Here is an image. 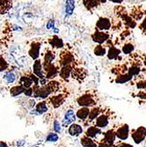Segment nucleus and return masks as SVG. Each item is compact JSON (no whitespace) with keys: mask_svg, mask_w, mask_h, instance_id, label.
I'll list each match as a JSON object with an SVG mask.
<instances>
[{"mask_svg":"<svg viewBox=\"0 0 146 147\" xmlns=\"http://www.w3.org/2000/svg\"><path fill=\"white\" fill-rule=\"evenodd\" d=\"M108 123H109V115L107 114H101L96 119L95 126L100 129V128L107 127L108 125Z\"/></svg>","mask_w":146,"mask_h":147,"instance_id":"obj_12","label":"nucleus"},{"mask_svg":"<svg viewBox=\"0 0 146 147\" xmlns=\"http://www.w3.org/2000/svg\"><path fill=\"white\" fill-rule=\"evenodd\" d=\"M41 42H34L31 43L30 49L28 50V55L34 60H37L40 56V50H41Z\"/></svg>","mask_w":146,"mask_h":147,"instance_id":"obj_9","label":"nucleus"},{"mask_svg":"<svg viewBox=\"0 0 146 147\" xmlns=\"http://www.w3.org/2000/svg\"><path fill=\"white\" fill-rule=\"evenodd\" d=\"M58 139H59L58 135L57 134V133H53V132L49 133V134L46 138V141L47 142H57Z\"/></svg>","mask_w":146,"mask_h":147,"instance_id":"obj_37","label":"nucleus"},{"mask_svg":"<svg viewBox=\"0 0 146 147\" xmlns=\"http://www.w3.org/2000/svg\"><path fill=\"white\" fill-rule=\"evenodd\" d=\"M140 99H146V92H140L138 93V95H137Z\"/></svg>","mask_w":146,"mask_h":147,"instance_id":"obj_44","label":"nucleus"},{"mask_svg":"<svg viewBox=\"0 0 146 147\" xmlns=\"http://www.w3.org/2000/svg\"><path fill=\"white\" fill-rule=\"evenodd\" d=\"M24 144V141H22V142H18V145H21V144Z\"/></svg>","mask_w":146,"mask_h":147,"instance_id":"obj_50","label":"nucleus"},{"mask_svg":"<svg viewBox=\"0 0 146 147\" xmlns=\"http://www.w3.org/2000/svg\"><path fill=\"white\" fill-rule=\"evenodd\" d=\"M111 26H112L111 20L106 17H100L96 23V28L100 31L109 30L111 28Z\"/></svg>","mask_w":146,"mask_h":147,"instance_id":"obj_6","label":"nucleus"},{"mask_svg":"<svg viewBox=\"0 0 146 147\" xmlns=\"http://www.w3.org/2000/svg\"><path fill=\"white\" fill-rule=\"evenodd\" d=\"M76 114L74 113V111L72 109H69L66 111L63 119V127H68L70 125H71L72 123H74V122L76 121Z\"/></svg>","mask_w":146,"mask_h":147,"instance_id":"obj_7","label":"nucleus"},{"mask_svg":"<svg viewBox=\"0 0 146 147\" xmlns=\"http://www.w3.org/2000/svg\"><path fill=\"white\" fill-rule=\"evenodd\" d=\"M4 78L6 79V81L8 82V83H13L16 80V75L13 73L12 71H9V72H7L5 76H4Z\"/></svg>","mask_w":146,"mask_h":147,"instance_id":"obj_36","label":"nucleus"},{"mask_svg":"<svg viewBox=\"0 0 146 147\" xmlns=\"http://www.w3.org/2000/svg\"><path fill=\"white\" fill-rule=\"evenodd\" d=\"M26 88L24 86H22L21 85L20 86H13L12 88H11V95L12 97H16L21 93H23L25 92Z\"/></svg>","mask_w":146,"mask_h":147,"instance_id":"obj_28","label":"nucleus"},{"mask_svg":"<svg viewBox=\"0 0 146 147\" xmlns=\"http://www.w3.org/2000/svg\"><path fill=\"white\" fill-rule=\"evenodd\" d=\"M24 93L26 96H32L34 94V90L32 88H28V89H26Z\"/></svg>","mask_w":146,"mask_h":147,"instance_id":"obj_43","label":"nucleus"},{"mask_svg":"<svg viewBox=\"0 0 146 147\" xmlns=\"http://www.w3.org/2000/svg\"><path fill=\"white\" fill-rule=\"evenodd\" d=\"M115 138H116L115 131L114 129H109L104 134V139H103L104 141L103 142L107 143L108 144L112 146L114 144V141H115Z\"/></svg>","mask_w":146,"mask_h":147,"instance_id":"obj_17","label":"nucleus"},{"mask_svg":"<svg viewBox=\"0 0 146 147\" xmlns=\"http://www.w3.org/2000/svg\"><path fill=\"white\" fill-rule=\"evenodd\" d=\"M140 71H141V68L137 64H133L128 69V73L130 74L131 76H137L140 73Z\"/></svg>","mask_w":146,"mask_h":147,"instance_id":"obj_33","label":"nucleus"},{"mask_svg":"<svg viewBox=\"0 0 146 147\" xmlns=\"http://www.w3.org/2000/svg\"><path fill=\"white\" fill-rule=\"evenodd\" d=\"M100 115V109L99 107H94L91 110H90V114H89V117H88V121L92 122L94 121V119H97L99 117V115Z\"/></svg>","mask_w":146,"mask_h":147,"instance_id":"obj_26","label":"nucleus"},{"mask_svg":"<svg viewBox=\"0 0 146 147\" xmlns=\"http://www.w3.org/2000/svg\"><path fill=\"white\" fill-rule=\"evenodd\" d=\"M129 30H125V31H123L122 33V38H125L126 36H129Z\"/></svg>","mask_w":146,"mask_h":147,"instance_id":"obj_45","label":"nucleus"},{"mask_svg":"<svg viewBox=\"0 0 146 147\" xmlns=\"http://www.w3.org/2000/svg\"><path fill=\"white\" fill-rule=\"evenodd\" d=\"M68 132H69V134L72 137H77V136H80L83 133V128L81 127V125H79V124L72 123L71 125H70Z\"/></svg>","mask_w":146,"mask_h":147,"instance_id":"obj_15","label":"nucleus"},{"mask_svg":"<svg viewBox=\"0 0 146 147\" xmlns=\"http://www.w3.org/2000/svg\"><path fill=\"white\" fill-rule=\"evenodd\" d=\"M144 65L146 66V56H145V57H144Z\"/></svg>","mask_w":146,"mask_h":147,"instance_id":"obj_52","label":"nucleus"},{"mask_svg":"<svg viewBox=\"0 0 146 147\" xmlns=\"http://www.w3.org/2000/svg\"><path fill=\"white\" fill-rule=\"evenodd\" d=\"M8 68V63L5 60L4 57H0V72L5 71Z\"/></svg>","mask_w":146,"mask_h":147,"instance_id":"obj_38","label":"nucleus"},{"mask_svg":"<svg viewBox=\"0 0 146 147\" xmlns=\"http://www.w3.org/2000/svg\"><path fill=\"white\" fill-rule=\"evenodd\" d=\"M53 129H54V130H55L57 133L61 132V130H62L61 124L59 123V122L57 121V120H55V121H54V124H53Z\"/></svg>","mask_w":146,"mask_h":147,"instance_id":"obj_39","label":"nucleus"},{"mask_svg":"<svg viewBox=\"0 0 146 147\" xmlns=\"http://www.w3.org/2000/svg\"><path fill=\"white\" fill-rule=\"evenodd\" d=\"M33 90H34V96L35 98H41V99H46L52 92L48 85L42 86V87H40L39 86H34Z\"/></svg>","mask_w":146,"mask_h":147,"instance_id":"obj_2","label":"nucleus"},{"mask_svg":"<svg viewBox=\"0 0 146 147\" xmlns=\"http://www.w3.org/2000/svg\"><path fill=\"white\" fill-rule=\"evenodd\" d=\"M131 136L136 144H141L146 138V129L144 127H139L132 133Z\"/></svg>","mask_w":146,"mask_h":147,"instance_id":"obj_5","label":"nucleus"},{"mask_svg":"<svg viewBox=\"0 0 146 147\" xmlns=\"http://www.w3.org/2000/svg\"><path fill=\"white\" fill-rule=\"evenodd\" d=\"M81 144L84 147H98L97 144L94 143V141L92 140L91 138L87 137L86 135H85L82 138H81Z\"/></svg>","mask_w":146,"mask_h":147,"instance_id":"obj_25","label":"nucleus"},{"mask_svg":"<svg viewBox=\"0 0 146 147\" xmlns=\"http://www.w3.org/2000/svg\"><path fill=\"white\" fill-rule=\"evenodd\" d=\"M64 100H65V98H64L63 94H58V95L52 96L49 99V101L52 104V106L54 107L55 109H57V108L60 107L64 102Z\"/></svg>","mask_w":146,"mask_h":147,"instance_id":"obj_19","label":"nucleus"},{"mask_svg":"<svg viewBox=\"0 0 146 147\" xmlns=\"http://www.w3.org/2000/svg\"><path fill=\"white\" fill-rule=\"evenodd\" d=\"M75 61L74 56L72 53H71L68 50H63L60 54V61L59 63L62 66H66V65H71Z\"/></svg>","mask_w":146,"mask_h":147,"instance_id":"obj_3","label":"nucleus"},{"mask_svg":"<svg viewBox=\"0 0 146 147\" xmlns=\"http://www.w3.org/2000/svg\"><path fill=\"white\" fill-rule=\"evenodd\" d=\"M137 87L138 89H146V80H141L137 83Z\"/></svg>","mask_w":146,"mask_h":147,"instance_id":"obj_42","label":"nucleus"},{"mask_svg":"<svg viewBox=\"0 0 146 147\" xmlns=\"http://www.w3.org/2000/svg\"><path fill=\"white\" fill-rule=\"evenodd\" d=\"M33 71L36 77H38L40 79L44 78V74H43V65L42 64V62L40 59L35 60L33 65Z\"/></svg>","mask_w":146,"mask_h":147,"instance_id":"obj_10","label":"nucleus"},{"mask_svg":"<svg viewBox=\"0 0 146 147\" xmlns=\"http://www.w3.org/2000/svg\"><path fill=\"white\" fill-rule=\"evenodd\" d=\"M129 135V127L128 124H123L119 127L115 131V136L121 140H126Z\"/></svg>","mask_w":146,"mask_h":147,"instance_id":"obj_8","label":"nucleus"},{"mask_svg":"<svg viewBox=\"0 0 146 147\" xmlns=\"http://www.w3.org/2000/svg\"><path fill=\"white\" fill-rule=\"evenodd\" d=\"M72 66L71 65H66V66H63L60 70L59 75L60 77L63 79V80H68V78H70V76L71 75L72 72Z\"/></svg>","mask_w":146,"mask_h":147,"instance_id":"obj_18","label":"nucleus"},{"mask_svg":"<svg viewBox=\"0 0 146 147\" xmlns=\"http://www.w3.org/2000/svg\"><path fill=\"white\" fill-rule=\"evenodd\" d=\"M120 54H121L120 49H116L114 46H111L108 51V57L110 60H114V59H117V57L120 56Z\"/></svg>","mask_w":146,"mask_h":147,"instance_id":"obj_24","label":"nucleus"},{"mask_svg":"<svg viewBox=\"0 0 146 147\" xmlns=\"http://www.w3.org/2000/svg\"><path fill=\"white\" fill-rule=\"evenodd\" d=\"M48 111V107H47V103L45 101H42L39 102L36 105V112L40 115L44 114Z\"/></svg>","mask_w":146,"mask_h":147,"instance_id":"obj_32","label":"nucleus"},{"mask_svg":"<svg viewBox=\"0 0 146 147\" xmlns=\"http://www.w3.org/2000/svg\"><path fill=\"white\" fill-rule=\"evenodd\" d=\"M12 7V0H0V15L7 13Z\"/></svg>","mask_w":146,"mask_h":147,"instance_id":"obj_14","label":"nucleus"},{"mask_svg":"<svg viewBox=\"0 0 146 147\" xmlns=\"http://www.w3.org/2000/svg\"><path fill=\"white\" fill-rule=\"evenodd\" d=\"M35 147H38V146H35Z\"/></svg>","mask_w":146,"mask_h":147,"instance_id":"obj_53","label":"nucleus"},{"mask_svg":"<svg viewBox=\"0 0 146 147\" xmlns=\"http://www.w3.org/2000/svg\"><path fill=\"white\" fill-rule=\"evenodd\" d=\"M139 28L142 30V32H143L144 34H146V16H145V18L143 19V20L142 21L141 25L139 26Z\"/></svg>","mask_w":146,"mask_h":147,"instance_id":"obj_41","label":"nucleus"},{"mask_svg":"<svg viewBox=\"0 0 146 147\" xmlns=\"http://www.w3.org/2000/svg\"><path fill=\"white\" fill-rule=\"evenodd\" d=\"M100 3H106L107 2V0H100Z\"/></svg>","mask_w":146,"mask_h":147,"instance_id":"obj_51","label":"nucleus"},{"mask_svg":"<svg viewBox=\"0 0 146 147\" xmlns=\"http://www.w3.org/2000/svg\"><path fill=\"white\" fill-rule=\"evenodd\" d=\"M110 35L108 33H105L104 31H100L96 29V31L92 34V39L94 42L98 44H103L107 41H108Z\"/></svg>","mask_w":146,"mask_h":147,"instance_id":"obj_4","label":"nucleus"},{"mask_svg":"<svg viewBox=\"0 0 146 147\" xmlns=\"http://www.w3.org/2000/svg\"><path fill=\"white\" fill-rule=\"evenodd\" d=\"M133 76H131L129 73H124V74H120L118 75L115 78V83L117 84H124L127 82H129L132 79Z\"/></svg>","mask_w":146,"mask_h":147,"instance_id":"obj_22","label":"nucleus"},{"mask_svg":"<svg viewBox=\"0 0 146 147\" xmlns=\"http://www.w3.org/2000/svg\"><path fill=\"white\" fill-rule=\"evenodd\" d=\"M53 32H54L55 34H57L59 33V29L57 28H53Z\"/></svg>","mask_w":146,"mask_h":147,"instance_id":"obj_48","label":"nucleus"},{"mask_svg":"<svg viewBox=\"0 0 146 147\" xmlns=\"http://www.w3.org/2000/svg\"><path fill=\"white\" fill-rule=\"evenodd\" d=\"M119 147H133V145H131L129 144H126V143H123L122 144L119 145Z\"/></svg>","mask_w":146,"mask_h":147,"instance_id":"obj_46","label":"nucleus"},{"mask_svg":"<svg viewBox=\"0 0 146 147\" xmlns=\"http://www.w3.org/2000/svg\"><path fill=\"white\" fill-rule=\"evenodd\" d=\"M48 43L50 44V46L53 49H63L64 44L63 40L60 39L57 35H54L52 36L49 40H48Z\"/></svg>","mask_w":146,"mask_h":147,"instance_id":"obj_16","label":"nucleus"},{"mask_svg":"<svg viewBox=\"0 0 146 147\" xmlns=\"http://www.w3.org/2000/svg\"><path fill=\"white\" fill-rule=\"evenodd\" d=\"M87 75V72L83 68H74L71 72V76L74 79L77 80L78 82H82L85 78Z\"/></svg>","mask_w":146,"mask_h":147,"instance_id":"obj_11","label":"nucleus"},{"mask_svg":"<svg viewBox=\"0 0 146 147\" xmlns=\"http://www.w3.org/2000/svg\"><path fill=\"white\" fill-rule=\"evenodd\" d=\"M77 102L79 106L86 107V108H89V107H94L96 105V100L94 99V95L89 92L84 93L83 95L77 98Z\"/></svg>","mask_w":146,"mask_h":147,"instance_id":"obj_1","label":"nucleus"},{"mask_svg":"<svg viewBox=\"0 0 146 147\" xmlns=\"http://www.w3.org/2000/svg\"><path fill=\"white\" fill-rule=\"evenodd\" d=\"M6 144L3 143V142H0V147H6Z\"/></svg>","mask_w":146,"mask_h":147,"instance_id":"obj_49","label":"nucleus"},{"mask_svg":"<svg viewBox=\"0 0 146 147\" xmlns=\"http://www.w3.org/2000/svg\"><path fill=\"white\" fill-rule=\"evenodd\" d=\"M94 55L97 57H103L107 54V49H106V48L103 47L101 44H99L98 46H96L94 48Z\"/></svg>","mask_w":146,"mask_h":147,"instance_id":"obj_30","label":"nucleus"},{"mask_svg":"<svg viewBox=\"0 0 146 147\" xmlns=\"http://www.w3.org/2000/svg\"><path fill=\"white\" fill-rule=\"evenodd\" d=\"M48 86L50 88L52 92H56L59 91V89H60V84L57 81H50L48 84Z\"/></svg>","mask_w":146,"mask_h":147,"instance_id":"obj_35","label":"nucleus"},{"mask_svg":"<svg viewBox=\"0 0 146 147\" xmlns=\"http://www.w3.org/2000/svg\"><path fill=\"white\" fill-rule=\"evenodd\" d=\"M101 133V130L100 128L96 127V126H92V127H89L85 132V135L91 138H96L98 135H100Z\"/></svg>","mask_w":146,"mask_h":147,"instance_id":"obj_21","label":"nucleus"},{"mask_svg":"<svg viewBox=\"0 0 146 147\" xmlns=\"http://www.w3.org/2000/svg\"><path fill=\"white\" fill-rule=\"evenodd\" d=\"M109 1H111L113 3H116V4H120L123 1V0H109Z\"/></svg>","mask_w":146,"mask_h":147,"instance_id":"obj_47","label":"nucleus"},{"mask_svg":"<svg viewBox=\"0 0 146 147\" xmlns=\"http://www.w3.org/2000/svg\"><path fill=\"white\" fill-rule=\"evenodd\" d=\"M89 114H90V109L89 108H86V107H82L81 109H79L77 113H76V115L78 119L80 120H86L88 117H89Z\"/></svg>","mask_w":146,"mask_h":147,"instance_id":"obj_20","label":"nucleus"},{"mask_svg":"<svg viewBox=\"0 0 146 147\" xmlns=\"http://www.w3.org/2000/svg\"><path fill=\"white\" fill-rule=\"evenodd\" d=\"M84 5L85 6V8L89 11H92L94 8L98 7L100 4V0H83Z\"/></svg>","mask_w":146,"mask_h":147,"instance_id":"obj_23","label":"nucleus"},{"mask_svg":"<svg viewBox=\"0 0 146 147\" xmlns=\"http://www.w3.org/2000/svg\"><path fill=\"white\" fill-rule=\"evenodd\" d=\"M133 50H134V45L132 44V43H129V42L124 44L123 47H122V51L124 53L125 55L130 54V53L133 51Z\"/></svg>","mask_w":146,"mask_h":147,"instance_id":"obj_34","label":"nucleus"},{"mask_svg":"<svg viewBox=\"0 0 146 147\" xmlns=\"http://www.w3.org/2000/svg\"><path fill=\"white\" fill-rule=\"evenodd\" d=\"M143 14H144V13L141 10V8L136 7L131 11V18H133L135 20H140L143 18Z\"/></svg>","mask_w":146,"mask_h":147,"instance_id":"obj_27","label":"nucleus"},{"mask_svg":"<svg viewBox=\"0 0 146 147\" xmlns=\"http://www.w3.org/2000/svg\"><path fill=\"white\" fill-rule=\"evenodd\" d=\"M56 56H55V53H53L52 50L48 49L47 50L46 54L44 56V63L43 64H46V63H52L53 60L55 59Z\"/></svg>","mask_w":146,"mask_h":147,"instance_id":"obj_29","label":"nucleus"},{"mask_svg":"<svg viewBox=\"0 0 146 147\" xmlns=\"http://www.w3.org/2000/svg\"><path fill=\"white\" fill-rule=\"evenodd\" d=\"M75 0H66L65 2V8H64V12H65V18L71 17L75 10Z\"/></svg>","mask_w":146,"mask_h":147,"instance_id":"obj_13","label":"nucleus"},{"mask_svg":"<svg viewBox=\"0 0 146 147\" xmlns=\"http://www.w3.org/2000/svg\"><path fill=\"white\" fill-rule=\"evenodd\" d=\"M20 84H21V86H24L26 89V88H29V87L31 86V85L33 84V80H32V78H30V76H29V77L23 76V77H21V78H20Z\"/></svg>","mask_w":146,"mask_h":147,"instance_id":"obj_31","label":"nucleus"},{"mask_svg":"<svg viewBox=\"0 0 146 147\" xmlns=\"http://www.w3.org/2000/svg\"></svg>","mask_w":146,"mask_h":147,"instance_id":"obj_54","label":"nucleus"},{"mask_svg":"<svg viewBox=\"0 0 146 147\" xmlns=\"http://www.w3.org/2000/svg\"><path fill=\"white\" fill-rule=\"evenodd\" d=\"M54 28H55V20L51 19V20H49L47 22V24H46V28L49 30V29H53Z\"/></svg>","mask_w":146,"mask_h":147,"instance_id":"obj_40","label":"nucleus"}]
</instances>
